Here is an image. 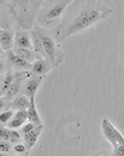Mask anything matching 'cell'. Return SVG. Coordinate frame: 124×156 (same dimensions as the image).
I'll list each match as a JSON object with an SVG mask.
<instances>
[{
    "label": "cell",
    "instance_id": "cell-1",
    "mask_svg": "<svg viewBox=\"0 0 124 156\" xmlns=\"http://www.w3.org/2000/svg\"><path fill=\"white\" fill-rule=\"evenodd\" d=\"M111 12L112 10L100 4L99 0L87 1L76 13L72 15L71 18H68V21L59 23V26L55 28L54 38L58 44H62L68 37L83 32L101 22L109 15H111Z\"/></svg>",
    "mask_w": 124,
    "mask_h": 156
},
{
    "label": "cell",
    "instance_id": "cell-2",
    "mask_svg": "<svg viewBox=\"0 0 124 156\" xmlns=\"http://www.w3.org/2000/svg\"><path fill=\"white\" fill-rule=\"evenodd\" d=\"M34 28L38 30V33H39V35H40V38L42 40L46 59L51 63V66L53 68H58L63 63L64 57H65L62 47L57 42L55 38L52 37V34L49 33L48 29H46L42 26H38V24H35Z\"/></svg>",
    "mask_w": 124,
    "mask_h": 156
},
{
    "label": "cell",
    "instance_id": "cell-3",
    "mask_svg": "<svg viewBox=\"0 0 124 156\" xmlns=\"http://www.w3.org/2000/svg\"><path fill=\"white\" fill-rule=\"evenodd\" d=\"M42 0H12L11 10H13L12 12L18 23L28 29L32 27V22L34 21L35 15L39 12Z\"/></svg>",
    "mask_w": 124,
    "mask_h": 156
},
{
    "label": "cell",
    "instance_id": "cell-4",
    "mask_svg": "<svg viewBox=\"0 0 124 156\" xmlns=\"http://www.w3.org/2000/svg\"><path fill=\"white\" fill-rule=\"evenodd\" d=\"M71 2V0H53L49 5H47L42 10L43 12L39 16V22L42 27H49L54 22H58Z\"/></svg>",
    "mask_w": 124,
    "mask_h": 156
},
{
    "label": "cell",
    "instance_id": "cell-5",
    "mask_svg": "<svg viewBox=\"0 0 124 156\" xmlns=\"http://www.w3.org/2000/svg\"><path fill=\"white\" fill-rule=\"evenodd\" d=\"M101 131H102L104 137L111 143L112 148L124 144V137L122 136V133L107 119H104L101 121Z\"/></svg>",
    "mask_w": 124,
    "mask_h": 156
},
{
    "label": "cell",
    "instance_id": "cell-6",
    "mask_svg": "<svg viewBox=\"0 0 124 156\" xmlns=\"http://www.w3.org/2000/svg\"><path fill=\"white\" fill-rule=\"evenodd\" d=\"M27 73L28 72H15V80L12 82V85L10 86L8 91L6 92V94L2 97V99L11 102L15 99V97H17L19 94V92L23 88V85L27 79Z\"/></svg>",
    "mask_w": 124,
    "mask_h": 156
},
{
    "label": "cell",
    "instance_id": "cell-7",
    "mask_svg": "<svg viewBox=\"0 0 124 156\" xmlns=\"http://www.w3.org/2000/svg\"><path fill=\"white\" fill-rule=\"evenodd\" d=\"M43 81V76H39V75H34L32 74L29 70L27 73V79H25V82L23 85V88H22V93H24L27 97H29L30 99L32 98H35V94L40 87V85Z\"/></svg>",
    "mask_w": 124,
    "mask_h": 156
},
{
    "label": "cell",
    "instance_id": "cell-8",
    "mask_svg": "<svg viewBox=\"0 0 124 156\" xmlns=\"http://www.w3.org/2000/svg\"><path fill=\"white\" fill-rule=\"evenodd\" d=\"M6 59L7 63L11 68H13L16 72H28L32 69V63H29L28 61L23 59L21 56H18L13 50L8 51L6 55Z\"/></svg>",
    "mask_w": 124,
    "mask_h": 156
},
{
    "label": "cell",
    "instance_id": "cell-9",
    "mask_svg": "<svg viewBox=\"0 0 124 156\" xmlns=\"http://www.w3.org/2000/svg\"><path fill=\"white\" fill-rule=\"evenodd\" d=\"M0 45H1V50L4 52H8V51L12 50V47H15V35H13L11 29L1 28V32H0Z\"/></svg>",
    "mask_w": 124,
    "mask_h": 156
},
{
    "label": "cell",
    "instance_id": "cell-10",
    "mask_svg": "<svg viewBox=\"0 0 124 156\" xmlns=\"http://www.w3.org/2000/svg\"><path fill=\"white\" fill-rule=\"evenodd\" d=\"M53 67L51 66V63L45 59V58H41V59H38L35 63H33L32 66V69L29 70L32 74L34 75H39V76H46L48 74V72L52 69Z\"/></svg>",
    "mask_w": 124,
    "mask_h": 156
},
{
    "label": "cell",
    "instance_id": "cell-11",
    "mask_svg": "<svg viewBox=\"0 0 124 156\" xmlns=\"http://www.w3.org/2000/svg\"><path fill=\"white\" fill-rule=\"evenodd\" d=\"M42 129H43V125L36 126L32 132H29L27 134H23V140H24V144H25L28 151H30L34 148V145L36 144V142H38V139H39V137L41 134Z\"/></svg>",
    "mask_w": 124,
    "mask_h": 156
},
{
    "label": "cell",
    "instance_id": "cell-12",
    "mask_svg": "<svg viewBox=\"0 0 124 156\" xmlns=\"http://www.w3.org/2000/svg\"><path fill=\"white\" fill-rule=\"evenodd\" d=\"M15 47H22V48H29L33 50V42L32 35H29L25 30H19L15 34Z\"/></svg>",
    "mask_w": 124,
    "mask_h": 156
},
{
    "label": "cell",
    "instance_id": "cell-13",
    "mask_svg": "<svg viewBox=\"0 0 124 156\" xmlns=\"http://www.w3.org/2000/svg\"><path fill=\"white\" fill-rule=\"evenodd\" d=\"M29 105H30V98L27 97L24 93H19L8 104V107L12 110H16V112H18V110H28Z\"/></svg>",
    "mask_w": 124,
    "mask_h": 156
},
{
    "label": "cell",
    "instance_id": "cell-14",
    "mask_svg": "<svg viewBox=\"0 0 124 156\" xmlns=\"http://www.w3.org/2000/svg\"><path fill=\"white\" fill-rule=\"evenodd\" d=\"M27 120H28V112L27 110H18L15 113L12 120L7 123V127L10 129H17L21 126H24Z\"/></svg>",
    "mask_w": 124,
    "mask_h": 156
},
{
    "label": "cell",
    "instance_id": "cell-15",
    "mask_svg": "<svg viewBox=\"0 0 124 156\" xmlns=\"http://www.w3.org/2000/svg\"><path fill=\"white\" fill-rule=\"evenodd\" d=\"M30 35H32V42H33V50L35 51V53L40 57V58H45L46 59V57H45V51H43V45H42V40L40 38V35H39V33H38V30L33 27V29H32V33H30Z\"/></svg>",
    "mask_w": 124,
    "mask_h": 156
},
{
    "label": "cell",
    "instance_id": "cell-16",
    "mask_svg": "<svg viewBox=\"0 0 124 156\" xmlns=\"http://www.w3.org/2000/svg\"><path fill=\"white\" fill-rule=\"evenodd\" d=\"M13 51L18 55V56H21L23 59H25V61H28L29 63H35L38 59H41L36 53H35V51L34 50H29V48H22V47H13Z\"/></svg>",
    "mask_w": 124,
    "mask_h": 156
},
{
    "label": "cell",
    "instance_id": "cell-17",
    "mask_svg": "<svg viewBox=\"0 0 124 156\" xmlns=\"http://www.w3.org/2000/svg\"><path fill=\"white\" fill-rule=\"evenodd\" d=\"M28 121L29 122H33L35 123L36 126H41L42 121L40 116H39V113L36 110V107H35V98H32L30 99V105L28 108Z\"/></svg>",
    "mask_w": 124,
    "mask_h": 156
},
{
    "label": "cell",
    "instance_id": "cell-18",
    "mask_svg": "<svg viewBox=\"0 0 124 156\" xmlns=\"http://www.w3.org/2000/svg\"><path fill=\"white\" fill-rule=\"evenodd\" d=\"M13 80H15V73H12L11 70H7L6 74L2 76V80H1V97H4L6 94L10 86L12 85Z\"/></svg>",
    "mask_w": 124,
    "mask_h": 156
},
{
    "label": "cell",
    "instance_id": "cell-19",
    "mask_svg": "<svg viewBox=\"0 0 124 156\" xmlns=\"http://www.w3.org/2000/svg\"><path fill=\"white\" fill-rule=\"evenodd\" d=\"M13 115H15V113H13V110H12V109H8V110H4V112H1V114H0V122H1V126L7 125V123L12 120Z\"/></svg>",
    "mask_w": 124,
    "mask_h": 156
},
{
    "label": "cell",
    "instance_id": "cell-20",
    "mask_svg": "<svg viewBox=\"0 0 124 156\" xmlns=\"http://www.w3.org/2000/svg\"><path fill=\"white\" fill-rule=\"evenodd\" d=\"M11 150H13L11 142H6V140H1L0 142V151H1V154H8Z\"/></svg>",
    "mask_w": 124,
    "mask_h": 156
},
{
    "label": "cell",
    "instance_id": "cell-21",
    "mask_svg": "<svg viewBox=\"0 0 124 156\" xmlns=\"http://www.w3.org/2000/svg\"><path fill=\"white\" fill-rule=\"evenodd\" d=\"M0 137H1V140L10 142V138H11V129H10L8 127H4V126H1Z\"/></svg>",
    "mask_w": 124,
    "mask_h": 156
},
{
    "label": "cell",
    "instance_id": "cell-22",
    "mask_svg": "<svg viewBox=\"0 0 124 156\" xmlns=\"http://www.w3.org/2000/svg\"><path fill=\"white\" fill-rule=\"evenodd\" d=\"M13 153H16L17 155H23V154H27V153H29V151L27 150L25 144L18 143V144L13 145Z\"/></svg>",
    "mask_w": 124,
    "mask_h": 156
},
{
    "label": "cell",
    "instance_id": "cell-23",
    "mask_svg": "<svg viewBox=\"0 0 124 156\" xmlns=\"http://www.w3.org/2000/svg\"><path fill=\"white\" fill-rule=\"evenodd\" d=\"M21 139H22L21 134H19L17 131L11 129V138H10V142H11L13 145H16V144H18V143L21 142Z\"/></svg>",
    "mask_w": 124,
    "mask_h": 156
},
{
    "label": "cell",
    "instance_id": "cell-24",
    "mask_svg": "<svg viewBox=\"0 0 124 156\" xmlns=\"http://www.w3.org/2000/svg\"><path fill=\"white\" fill-rule=\"evenodd\" d=\"M35 127H36V125H35V123H33V122H28V123H24V126L22 127L23 134H27V133L32 132V131H33Z\"/></svg>",
    "mask_w": 124,
    "mask_h": 156
},
{
    "label": "cell",
    "instance_id": "cell-25",
    "mask_svg": "<svg viewBox=\"0 0 124 156\" xmlns=\"http://www.w3.org/2000/svg\"><path fill=\"white\" fill-rule=\"evenodd\" d=\"M111 156H124V144L123 145H119V147L113 148Z\"/></svg>",
    "mask_w": 124,
    "mask_h": 156
},
{
    "label": "cell",
    "instance_id": "cell-26",
    "mask_svg": "<svg viewBox=\"0 0 124 156\" xmlns=\"http://www.w3.org/2000/svg\"><path fill=\"white\" fill-rule=\"evenodd\" d=\"M0 156H10V155H8V154H1Z\"/></svg>",
    "mask_w": 124,
    "mask_h": 156
},
{
    "label": "cell",
    "instance_id": "cell-27",
    "mask_svg": "<svg viewBox=\"0 0 124 156\" xmlns=\"http://www.w3.org/2000/svg\"><path fill=\"white\" fill-rule=\"evenodd\" d=\"M28 154H29V153H27V154H23V155H18V156H28Z\"/></svg>",
    "mask_w": 124,
    "mask_h": 156
},
{
    "label": "cell",
    "instance_id": "cell-28",
    "mask_svg": "<svg viewBox=\"0 0 124 156\" xmlns=\"http://www.w3.org/2000/svg\"><path fill=\"white\" fill-rule=\"evenodd\" d=\"M100 156H107V155H106L105 153H102V154H101V155H100Z\"/></svg>",
    "mask_w": 124,
    "mask_h": 156
}]
</instances>
